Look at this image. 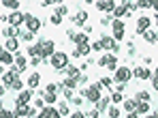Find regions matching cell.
Here are the masks:
<instances>
[{"mask_svg": "<svg viewBox=\"0 0 158 118\" xmlns=\"http://www.w3.org/2000/svg\"><path fill=\"white\" fill-rule=\"evenodd\" d=\"M49 62H52L53 69L64 71V69H66V64H69V56H66L64 52H53L52 56H49Z\"/></svg>", "mask_w": 158, "mask_h": 118, "instance_id": "1", "label": "cell"}, {"mask_svg": "<svg viewBox=\"0 0 158 118\" xmlns=\"http://www.w3.org/2000/svg\"><path fill=\"white\" fill-rule=\"evenodd\" d=\"M101 90H103V86H101V82H96V84H92L88 90H83V94L88 97V101H92V103H96L98 99H101Z\"/></svg>", "mask_w": 158, "mask_h": 118, "instance_id": "2", "label": "cell"}, {"mask_svg": "<svg viewBox=\"0 0 158 118\" xmlns=\"http://www.w3.org/2000/svg\"><path fill=\"white\" fill-rule=\"evenodd\" d=\"M6 20H9V26H17V28H22V24L26 22V13H22V11H11Z\"/></svg>", "mask_w": 158, "mask_h": 118, "instance_id": "3", "label": "cell"}, {"mask_svg": "<svg viewBox=\"0 0 158 118\" xmlns=\"http://www.w3.org/2000/svg\"><path fill=\"white\" fill-rule=\"evenodd\" d=\"M132 71L128 67H120V69H115V75H113V80L118 82V84H126L128 80H131Z\"/></svg>", "mask_w": 158, "mask_h": 118, "instance_id": "4", "label": "cell"}, {"mask_svg": "<svg viewBox=\"0 0 158 118\" xmlns=\"http://www.w3.org/2000/svg\"><path fill=\"white\" fill-rule=\"evenodd\" d=\"M41 43V56L43 58H49L53 52H56V45H53L52 39H43V41H39Z\"/></svg>", "mask_w": 158, "mask_h": 118, "instance_id": "5", "label": "cell"}, {"mask_svg": "<svg viewBox=\"0 0 158 118\" xmlns=\"http://www.w3.org/2000/svg\"><path fill=\"white\" fill-rule=\"evenodd\" d=\"M98 67H107V69L115 71V69H118V58H115L113 54H105L103 58L98 60Z\"/></svg>", "mask_w": 158, "mask_h": 118, "instance_id": "6", "label": "cell"}, {"mask_svg": "<svg viewBox=\"0 0 158 118\" xmlns=\"http://www.w3.org/2000/svg\"><path fill=\"white\" fill-rule=\"evenodd\" d=\"M111 26H113V39L122 41L124 39V24H122V20H111Z\"/></svg>", "mask_w": 158, "mask_h": 118, "instance_id": "7", "label": "cell"}, {"mask_svg": "<svg viewBox=\"0 0 158 118\" xmlns=\"http://www.w3.org/2000/svg\"><path fill=\"white\" fill-rule=\"evenodd\" d=\"M17 75H19V71H17V69L11 64V69H9V71H4V75H2V84L11 88V84H13V80H15Z\"/></svg>", "mask_w": 158, "mask_h": 118, "instance_id": "8", "label": "cell"}, {"mask_svg": "<svg viewBox=\"0 0 158 118\" xmlns=\"http://www.w3.org/2000/svg\"><path fill=\"white\" fill-rule=\"evenodd\" d=\"M24 24H26V28L30 30L32 34H34V32H39V28H41V20H39V17H34V15H26V22H24Z\"/></svg>", "mask_w": 158, "mask_h": 118, "instance_id": "9", "label": "cell"}, {"mask_svg": "<svg viewBox=\"0 0 158 118\" xmlns=\"http://www.w3.org/2000/svg\"><path fill=\"white\" fill-rule=\"evenodd\" d=\"M36 118H62L60 116V112L56 110V107H52V105H45L41 112H39V116Z\"/></svg>", "mask_w": 158, "mask_h": 118, "instance_id": "10", "label": "cell"}, {"mask_svg": "<svg viewBox=\"0 0 158 118\" xmlns=\"http://www.w3.org/2000/svg\"><path fill=\"white\" fill-rule=\"evenodd\" d=\"M4 50L11 52V54H15V52L19 50V39H17V37H9V39L4 41Z\"/></svg>", "mask_w": 158, "mask_h": 118, "instance_id": "11", "label": "cell"}, {"mask_svg": "<svg viewBox=\"0 0 158 118\" xmlns=\"http://www.w3.org/2000/svg\"><path fill=\"white\" fill-rule=\"evenodd\" d=\"M132 75H135L137 80H152V77H154V73H152L150 69H143V67H137V69L132 71Z\"/></svg>", "mask_w": 158, "mask_h": 118, "instance_id": "12", "label": "cell"}, {"mask_svg": "<svg viewBox=\"0 0 158 118\" xmlns=\"http://www.w3.org/2000/svg\"><path fill=\"white\" fill-rule=\"evenodd\" d=\"M13 56H15V60H13V67H15L19 73H22V71H26V69H28V60L24 58L22 54H17V52H15Z\"/></svg>", "mask_w": 158, "mask_h": 118, "instance_id": "13", "label": "cell"}, {"mask_svg": "<svg viewBox=\"0 0 158 118\" xmlns=\"http://www.w3.org/2000/svg\"><path fill=\"white\" fill-rule=\"evenodd\" d=\"M32 97H34L32 88H22V90H19V94H17V103H30Z\"/></svg>", "mask_w": 158, "mask_h": 118, "instance_id": "14", "label": "cell"}, {"mask_svg": "<svg viewBox=\"0 0 158 118\" xmlns=\"http://www.w3.org/2000/svg\"><path fill=\"white\" fill-rule=\"evenodd\" d=\"M96 9H101L103 13H113L115 4H113V0H96Z\"/></svg>", "mask_w": 158, "mask_h": 118, "instance_id": "15", "label": "cell"}, {"mask_svg": "<svg viewBox=\"0 0 158 118\" xmlns=\"http://www.w3.org/2000/svg\"><path fill=\"white\" fill-rule=\"evenodd\" d=\"M150 28H152V20H150V17H145V15H143V17H139V22H137V32H139V34H143L145 30H150Z\"/></svg>", "mask_w": 158, "mask_h": 118, "instance_id": "16", "label": "cell"}, {"mask_svg": "<svg viewBox=\"0 0 158 118\" xmlns=\"http://www.w3.org/2000/svg\"><path fill=\"white\" fill-rule=\"evenodd\" d=\"M101 43H103V50H111V52H118V47H120L113 37H103Z\"/></svg>", "mask_w": 158, "mask_h": 118, "instance_id": "17", "label": "cell"}, {"mask_svg": "<svg viewBox=\"0 0 158 118\" xmlns=\"http://www.w3.org/2000/svg\"><path fill=\"white\" fill-rule=\"evenodd\" d=\"M126 15H132V13L124 4H115V9H113V20H120V17H126Z\"/></svg>", "mask_w": 158, "mask_h": 118, "instance_id": "18", "label": "cell"}, {"mask_svg": "<svg viewBox=\"0 0 158 118\" xmlns=\"http://www.w3.org/2000/svg\"><path fill=\"white\" fill-rule=\"evenodd\" d=\"M90 52H92L90 43H81V45H77V50L73 52V56H75V58H79V56H88Z\"/></svg>", "mask_w": 158, "mask_h": 118, "instance_id": "19", "label": "cell"}, {"mask_svg": "<svg viewBox=\"0 0 158 118\" xmlns=\"http://www.w3.org/2000/svg\"><path fill=\"white\" fill-rule=\"evenodd\" d=\"M13 60H15V56L11 52H6L4 47L0 50V64H13Z\"/></svg>", "mask_w": 158, "mask_h": 118, "instance_id": "20", "label": "cell"}, {"mask_svg": "<svg viewBox=\"0 0 158 118\" xmlns=\"http://www.w3.org/2000/svg\"><path fill=\"white\" fill-rule=\"evenodd\" d=\"M41 99L47 103V105H52V103H56V92H49V90H43L41 92Z\"/></svg>", "mask_w": 158, "mask_h": 118, "instance_id": "21", "label": "cell"}, {"mask_svg": "<svg viewBox=\"0 0 158 118\" xmlns=\"http://www.w3.org/2000/svg\"><path fill=\"white\" fill-rule=\"evenodd\" d=\"M39 84H41V75H39V73H32V75H30V77H28V88H36V86H39Z\"/></svg>", "mask_w": 158, "mask_h": 118, "instance_id": "22", "label": "cell"}, {"mask_svg": "<svg viewBox=\"0 0 158 118\" xmlns=\"http://www.w3.org/2000/svg\"><path fill=\"white\" fill-rule=\"evenodd\" d=\"M2 34H4L6 39H9V37H17V34H19V28H17V26H4V28H2Z\"/></svg>", "mask_w": 158, "mask_h": 118, "instance_id": "23", "label": "cell"}, {"mask_svg": "<svg viewBox=\"0 0 158 118\" xmlns=\"http://www.w3.org/2000/svg\"><path fill=\"white\" fill-rule=\"evenodd\" d=\"M148 112H152L150 103L148 101H137V114H148Z\"/></svg>", "mask_w": 158, "mask_h": 118, "instance_id": "24", "label": "cell"}, {"mask_svg": "<svg viewBox=\"0 0 158 118\" xmlns=\"http://www.w3.org/2000/svg\"><path fill=\"white\" fill-rule=\"evenodd\" d=\"M107 107H109V99H107V97H101V99L96 101V112H105Z\"/></svg>", "mask_w": 158, "mask_h": 118, "instance_id": "25", "label": "cell"}, {"mask_svg": "<svg viewBox=\"0 0 158 118\" xmlns=\"http://www.w3.org/2000/svg\"><path fill=\"white\" fill-rule=\"evenodd\" d=\"M28 54L34 58V56H41V43H34V45H28ZM43 58V56H41Z\"/></svg>", "mask_w": 158, "mask_h": 118, "instance_id": "26", "label": "cell"}, {"mask_svg": "<svg viewBox=\"0 0 158 118\" xmlns=\"http://www.w3.org/2000/svg\"><path fill=\"white\" fill-rule=\"evenodd\" d=\"M85 20H88V11H79V13L73 15V22H75V24H83Z\"/></svg>", "mask_w": 158, "mask_h": 118, "instance_id": "27", "label": "cell"}, {"mask_svg": "<svg viewBox=\"0 0 158 118\" xmlns=\"http://www.w3.org/2000/svg\"><path fill=\"white\" fill-rule=\"evenodd\" d=\"M124 110L126 112H137V101L135 99H126L124 101Z\"/></svg>", "mask_w": 158, "mask_h": 118, "instance_id": "28", "label": "cell"}, {"mask_svg": "<svg viewBox=\"0 0 158 118\" xmlns=\"http://www.w3.org/2000/svg\"><path fill=\"white\" fill-rule=\"evenodd\" d=\"M2 4H4L6 9H13V11L19 9V0H2Z\"/></svg>", "mask_w": 158, "mask_h": 118, "instance_id": "29", "label": "cell"}, {"mask_svg": "<svg viewBox=\"0 0 158 118\" xmlns=\"http://www.w3.org/2000/svg\"><path fill=\"white\" fill-rule=\"evenodd\" d=\"M17 39H22V41H32V32H30V30H19Z\"/></svg>", "mask_w": 158, "mask_h": 118, "instance_id": "30", "label": "cell"}, {"mask_svg": "<svg viewBox=\"0 0 158 118\" xmlns=\"http://www.w3.org/2000/svg\"><path fill=\"white\" fill-rule=\"evenodd\" d=\"M62 86H64V88H75L77 82H75L73 77H64V80H62Z\"/></svg>", "mask_w": 158, "mask_h": 118, "instance_id": "31", "label": "cell"}, {"mask_svg": "<svg viewBox=\"0 0 158 118\" xmlns=\"http://www.w3.org/2000/svg\"><path fill=\"white\" fill-rule=\"evenodd\" d=\"M135 101H148V103H150V94H148V90H141V92H137Z\"/></svg>", "mask_w": 158, "mask_h": 118, "instance_id": "32", "label": "cell"}, {"mask_svg": "<svg viewBox=\"0 0 158 118\" xmlns=\"http://www.w3.org/2000/svg\"><path fill=\"white\" fill-rule=\"evenodd\" d=\"M77 45H81V43H88V34L85 32H81V34H75V39H73Z\"/></svg>", "mask_w": 158, "mask_h": 118, "instance_id": "33", "label": "cell"}, {"mask_svg": "<svg viewBox=\"0 0 158 118\" xmlns=\"http://www.w3.org/2000/svg\"><path fill=\"white\" fill-rule=\"evenodd\" d=\"M111 101H113V103H120V101H124V94L118 92V90H113V92H111Z\"/></svg>", "mask_w": 158, "mask_h": 118, "instance_id": "34", "label": "cell"}, {"mask_svg": "<svg viewBox=\"0 0 158 118\" xmlns=\"http://www.w3.org/2000/svg\"><path fill=\"white\" fill-rule=\"evenodd\" d=\"M135 7H137V9H150V7H152V2H150V0H137V2H135Z\"/></svg>", "mask_w": 158, "mask_h": 118, "instance_id": "35", "label": "cell"}, {"mask_svg": "<svg viewBox=\"0 0 158 118\" xmlns=\"http://www.w3.org/2000/svg\"><path fill=\"white\" fill-rule=\"evenodd\" d=\"M11 88H13V90H22V88H24V82H22L19 77H15L13 84H11Z\"/></svg>", "mask_w": 158, "mask_h": 118, "instance_id": "36", "label": "cell"}, {"mask_svg": "<svg viewBox=\"0 0 158 118\" xmlns=\"http://www.w3.org/2000/svg\"><path fill=\"white\" fill-rule=\"evenodd\" d=\"M107 114H109V118H118V116H120V110H118L115 105H111V107L107 110Z\"/></svg>", "mask_w": 158, "mask_h": 118, "instance_id": "37", "label": "cell"}, {"mask_svg": "<svg viewBox=\"0 0 158 118\" xmlns=\"http://www.w3.org/2000/svg\"><path fill=\"white\" fill-rule=\"evenodd\" d=\"M56 15H60V17H64V15H69V9H66L64 4H60V7L56 9Z\"/></svg>", "mask_w": 158, "mask_h": 118, "instance_id": "38", "label": "cell"}, {"mask_svg": "<svg viewBox=\"0 0 158 118\" xmlns=\"http://www.w3.org/2000/svg\"><path fill=\"white\" fill-rule=\"evenodd\" d=\"M101 86H105V88L113 90V82H111V77H103V80H101Z\"/></svg>", "mask_w": 158, "mask_h": 118, "instance_id": "39", "label": "cell"}, {"mask_svg": "<svg viewBox=\"0 0 158 118\" xmlns=\"http://www.w3.org/2000/svg\"><path fill=\"white\" fill-rule=\"evenodd\" d=\"M0 118H15V112H11V110H0Z\"/></svg>", "mask_w": 158, "mask_h": 118, "instance_id": "40", "label": "cell"}, {"mask_svg": "<svg viewBox=\"0 0 158 118\" xmlns=\"http://www.w3.org/2000/svg\"><path fill=\"white\" fill-rule=\"evenodd\" d=\"M43 60H45V58H41V56H34V58H30V60H28V62H30L32 67H39V64H41Z\"/></svg>", "mask_w": 158, "mask_h": 118, "instance_id": "41", "label": "cell"}, {"mask_svg": "<svg viewBox=\"0 0 158 118\" xmlns=\"http://www.w3.org/2000/svg\"><path fill=\"white\" fill-rule=\"evenodd\" d=\"M90 47H92V52H101V50H103V43L96 41V43H90Z\"/></svg>", "mask_w": 158, "mask_h": 118, "instance_id": "42", "label": "cell"}, {"mask_svg": "<svg viewBox=\"0 0 158 118\" xmlns=\"http://www.w3.org/2000/svg\"><path fill=\"white\" fill-rule=\"evenodd\" d=\"M43 107H45V101H43V99H36V101H34V110H39V112H41Z\"/></svg>", "mask_w": 158, "mask_h": 118, "instance_id": "43", "label": "cell"}, {"mask_svg": "<svg viewBox=\"0 0 158 118\" xmlns=\"http://www.w3.org/2000/svg\"><path fill=\"white\" fill-rule=\"evenodd\" d=\"M52 24H53V26H60V24H62V17L53 13V15H52Z\"/></svg>", "mask_w": 158, "mask_h": 118, "instance_id": "44", "label": "cell"}, {"mask_svg": "<svg viewBox=\"0 0 158 118\" xmlns=\"http://www.w3.org/2000/svg\"><path fill=\"white\" fill-rule=\"evenodd\" d=\"M58 112H60V116H66V114H69V107H66L64 103H60V107H58Z\"/></svg>", "mask_w": 158, "mask_h": 118, "instance_id": "45", "label": "cell"}, {"mask_svg": "<svg viewBox=\"0 0 158 118\" xmlns=\"http://www.w3.org/2000/svg\"><path fill=\"white\" fill-rule=\"evenodd\" d=\"M64 97H66V99H73V97H75L73 88H64Z\"/></svg>", "mask_w": 158, "mask_h": 118, "instance_id": "46", "label": "cell"}, {"mask_svg": "<svg viewBox=\"0 0 158 118\" xmlns=\"http://www.w3.org/2000/svg\"><path fill=\"white\" fill-rule=\"evenodd\" d=\"M58 88H60L58 84H49V86H47V90H49V92H58Z\"/></svg>", "mask_w": 158, "mask_h": 118, "instance_id": "47", "label": "cell"}, {"mask_svg": "<svg viewBox=\"0 0 158 118\" xmlns=\"http://www.w3.org/2000/svg\"><path fill=\"white\" fill-rule=\"evenodd\" d=\"M152 88L158 90V75H154V77H152Z\"/></svg>", "mask_w": 158, "mask_h": 118, "instance_id": "48", "label": "cell"}, {"mask_svg": "<svg viewBox=\"0 0 158 118\" xmlns=\"http://www.w3.org/2000/svg\"><path fill=\"white\" fill-rule=\"evenodd\" d=\"M43 2V7H47V4H56V2H60V0H41Z\"/></svg>", "mask_w": 158, "mask_h": 118, "instance_id": "49", "label": "cell"}, {"mask_svg": "<svg viewBox=\"0 0 158 118\" xmlns=\"http://www.w3.org/2000/svg\"><path fill=\"white\" fill-rule=\"evenodd\" d=\"M73 118H85V116H83V112H73Z\"/></svg>", "mask_w": 158, "mask_h": 118, "instance_id": "50", "label": "cell"}, {"mask_svg": "<svg viewBox=\"0 0 158 118\" xmlns=\"http://www.w3.org/2000/svg\"><path fill=\"white\" fill-rule=\"evenodd\" d=\"M73 101H75L77 105H81V103H83V99H81V97H73Z\"/></svg>", "mask_w": 158, "mask_h": 118, "instance_id": "51", "label": "cell"}, {"mask_svg": "<svg viewBox=\"0 0 158 118\" xmlns=\"http://www.w3.org/2000/svg\"><path fill=\"white\" fill-rule=\"evenodd\" d=\"M152 9H154V11L158 13V0H154V2H152Z\"/></svg>", "mask_w": 158, "mask_h": 118, "instance_id": "52", "label": "cell"}, {"mask_svg": "<svg viewBox=\"0 0 158 118\" xmlns=\"http://www.w3.org/2000/svg\"><path fill=\"white\" fill-rule=\"evenodd\" d=\"M4 88H6V86H4V84H0V97L4 94Z\"/></svg>", "mask_w": 158, "mask_h": 118, "instance_id": "53", "label": "cell"}, {"mask_svg": "<svg viewBox=\"0 0 158 118\" xmlns=\"http://www.w3.org/2000/svg\"><path fill=\"white\" fill-rule=\"evenodd\" d=\"M92 118H101V116H98V112H96V110L92 112Z\"/></svg>", "mask_w": 158, "mask_h": 118, "instance_id": "54", "label": "cell"}, {"mask_svg": "<svg viewBox=\"0 0 158 118\" xmlns=\"http://www.w3.org/2000/svg\"><path fill=\"white\" fill-rule=\"evenodd\" d=\"M83 2H85V4H92V2H94V0H83Z\"/></svg>", "mask_w": 158, "mask_h": 118, "instance_id": "55", "label": "cell"}, {"mask_svg": "<svg viewBox=\"0 0 158 118\" xmlns=\"http://www.w3.org/2000/svg\"><path fill=\"white\" fill-rule=\"evenodd\" d=\"M145 118H154V114H145Z\"/></svg>", "mask_w": 158, "mask_h": 118, "instance_id": "56", "label": "cell"}, {"mask_svg": "<svg viewBox=\"0 0 158 118\" xmlns=\"http://www.w3.org/2000/svg\"><path fill=\"white\" fill-rule=\"evenodd\" d=\"M0 73H2V64H0Z\"/></svg>", "mask_w": 158, "mask_h": 118, "instance_id": "57", "label": "cell"}, {"mask_svg": "<svg viewBox=\"0 0 158 118\" xmlns=\"http://www.w3.org/2000/svg\"><path fill=\"white\" fill-rule=\"evenodd\" d=\"M154 75H158V69H156V73H154Z\"/></svg>", "mask_w": 158, "mask_h": 118, "instance_id": "58", "label": "cell"}, {"mask_svg": "<svg viewBox=\"0 0 158 118\" xmlns=\"http://www.w3.org/2000/svg\"><path fill=\"white\" fill-rule=\"evenodd\" d=\"M0 110H2V103H0Z\"/></svg>", "mask_w": 158, "mask_h": 118, "instance_id": "59", "label": "cell"}, {"mask_svg": "<svg viewBox=\"0 0 158 118\" xmlns=\"http://www.w3.org/2000/svg\"><path fill=\"white\" fill-rule=\"evenodd\" d=\"M150 2H154V0H150Z\"/></svg>", "mask_w": 158, "mask_h": 118, "instance_id": "60", "label": "cell"}]
</instances>
